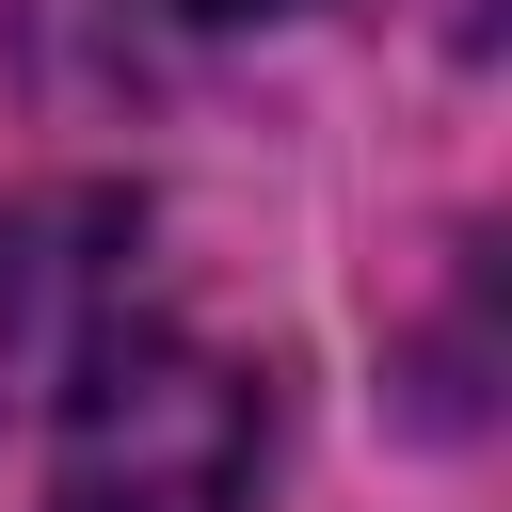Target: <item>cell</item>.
Masks as SVG:
<instances>
[{
	"label": "cell",
	"instance_id": "3",
	"mask_svg": "<svg viewBox=\"0 0 512 512\" xmlns=\"http://www.w3.org/2000/svg\"><path fill=\"white\" fill-rule=\"evenodd\" d=\"M192 16H288V0H192Z\"/></svg>",
	"mask_w": 512,
	"mask_h": 512
},
{
	"label": "cell",
	"instance_id": "2",
	"mask_svg": "<svg viewBox=\"0 0 512 512\" xmlns=\"http://www.w3.org/2000/svg\"><path fill=\"white\" fill-rule=\"evenodd\" d=\"M128 192H0V432L128 336Z\"/></svg>",
	"mask_w": 512,
	"mask_h": 512
},
{
	"label": "cell",
	"instance_id": "1",
	"mask_svg": "<svg viewBox=\"0 0 512 512\" xmlns=\"http://www.w3.org/2000/svg\"><path fill=\"white\" fill-rule=\"evenodd\" d=\"M64 432V496L48 512H256V368L208 336H112Z\"/></svg>",
	"mask_w": 512,
	"mask_h": 512
}]
</instances>
